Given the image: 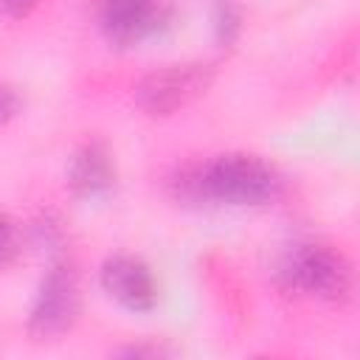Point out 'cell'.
<instances>
[{
    "label": "cell",
    "mask_w": 360,
    "mask_h": 360,
    "mask_svg": "<svg viewBox=\"0 0 360 360\" xmlns=\"http://www.w3.org/2000/svg\"><path fill=\"white\" fill-rule=\"evenodd\" d=\"M183 194L228 205H262L278 194V174L256 155H219L183 174Z\"/></svg>",
    "instance_id": "cell-1"
},
{
    "label": "cell",
    "mask_w": 360,
    "mask_h": 360,
    "mask_svg": "<svg viewBox=\"0 0 360 360\" xmlns=\"http://www.w3.org/2000/svg\"><path fill=\"white\" fill-rule=\"evenodd\" d=\"M281 276L292 290H301L307 295H318L326 301H343L352 290V270L346 259L323 245L295 248L287 256Z\"/></svg>",
    "instance_id": "cell-2"
},
{
    "label": "cell",
    "mask_w": 360,
    "mask_h": 360,
    "mask_svg": "<svg viewBox=\"0 0 360 360\" xmlns=\"http://www.w3.org/2000/svg\"><path fill=\"white\" fill-rule=\"evenodd\" d=\"M211 76L214 73L208 65H169L149 73L135 87V101L149 115H172L202 96L211 84Z\"/></svg>",
    "instance_id": "cell-3"
},
{
    "label": "cell",
    "mask_w": 360,
    "mask_h": 360,
    "mask_svg": "<svg viewBox=\"0 0 360 360\" xmlns=\"http://www.w3.org/2000/svg\"><path fill=\"white\" fill-rule=\"evenodd\" d=\"M79 315V287L70 267H53L39 284L34 309H31V332L51 338L65 332Z\"/></svg>",
    "instance_id": "cell-4"
},
{
    "label": "cell",
    "mask_w": 360,
    "mask_h": 360,
    "mask_svg": "<svg viewBox=\"0 0 360 360\" xmlns=\"http://www.w3.org/2000/svg\"><path fill=\"white\" fill-rule=\"evenodd\" d=\"M101 284L118 304L135 312H146L158 301V281L152 270L132 256L107 259L101 267Z\"/></svg>",
    "instance_id": "cell-5"
},
{
    "label": "cell",
    "mask_w": 360,
    "mask_h": 360,
    "mask_svg": "<svg viewBox=\"0 0 360 360\" xmlns=\"http://www.w3.org/2000/svg\"><path fill=\"white\" fill-rule=\"evenodd\" d=\"M98 20L104 34L118 45H132L152 34L160 22L158 0H101Z\"/></svg>",
    "instance_id": "cell-6"
},
{
    "label": "cell",
    "mask_w": 360,
    "mask_h": 360,
    "mask_svg": "<svg viewBox=\"0 0 360 360\" xmlns=\"http://www.w3.org/2000/svg\"><path fill=\"white\" fill-rule=\"evenodd\" d=\"M68 183L79 197H98L112 188L115 183V166L104 146L87 143L82 146L68 169Z\"/></svg>",
    "instance_id": "cell-7"
},
{
    "label": "cell",
    "mask_w": 360,
    "mask_h": 360,
    "mask_svg": "<svg viewBox=\"0 0 360 360\" xmlns=\"http://www.w3.org/2000/svg\"><path fill=\"white\" fill-rule=\"evenodd\" d=\"M20 253V239L14 222L0 211V267H8Z\"/></svg>",
    "instance_id": "cell-8"
},
{
    "label": "cell",
    "mask_w": 360,
    "mask_h": 360,
    "mask_svg": "<svg viewBox=\"0 0 360 360\" xmlns=\"http://www.w3.org/2000/svg\"><path fill=\"white\" fill-rule=\"evenodd\" d=\"M239 28V14L231 0H217V34L222 42H231Z\"/></svg>",
    "instance_id": "cell-9"
},
{
    "label": "cell",
    "mask_w": 360,
    "mask_h": 360,
    "mask_svg": "<svg viewBox=\"0 0 360 360\" xmlns=\"http://www.w3.org/2000/svg\"><path fill=\"white\" fill-rule=\"evenodd\" d=\"M17 107H20V101H17V93H14L11 87L0 84V127H3L8 118H14Z\"/></svg>",
    "instance_id": "cell-10"
},
{
    "label": "cell",
    "mask_w": 360,
    "mask_h": 360,
    "mask_svg": "<svg viewBox=\"0 0 360 360\" xmlns=\"http://www.w3.org/2000/svg\"><path fill=\"white\" fill-rule=\"evenodd\" d=\"M37 3H39V0H0V11H3L6 17H11V20H20V17H25Z\"/></svg>",
    "instance_id": "cell-11"
}]
</instances>
